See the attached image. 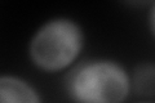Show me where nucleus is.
<instances>
[{
  "mask_svg": "<svg viewBox=\"0 0 155 103\" xmlns=\"http://www.w3.org/2000/svg\"><path fill=\"white\" fill-rule=\"evenodd\" d=\"M65 88L75 103H123L132 90V80L119 62L98 58L76 65Z\"/></svg>",
  "mask_w": 155,
  "mask_h": 103,
  "instance_id": "1",
  "label": "nucleus"
},
{
  "mask_svg": "<svg viewBox=\"0 0 155 103\" xmlns=\"http://www.w3.org/2000/svg\"><path fill=\"white\" fill-rule=\"evenodd\" d=\"M84 47V32L74 19L58 17L36 30L28 44L32 65L40 71L54 73L66 70Z\"/></svg>",
  "mask_w": 155,
  "mask_h": 103,
  "instance_id": "2",
  "label": "nucleus"
},
{
  "mask_svg": "<svg viewBox=\"0 0 155 103\" xmlns=\"http://www.w3.org/2000/svg\"><path fill=\"white\" fill-rule=\"evenodd\" d=\"M0 103H41V99L28 81L14 75H3L0 77Z\"/></svg>",
  "mask_w": 155,
  "mask_h": 103,
  "instance_id": "3",
  "label": "nucleus"
},
{
  "mask_svg": "<svg viewBox=\"0 0 155 103\" xmlns=\"http://www.w3.org/2000/svg\"><path fill=\"white\" fill-rule=\"evenodd\" d=\"M132 80V89L138 95H155V63L142 62L136 66Z\"/></svg>",
  "mask_w": 155,
  "mask_h": 103,
  "instance_id": "4",
  "label": "nucleus"
},
{
  "mask_svg": "<svg viewBox=\"0 0 155 103\" xmlns=\"http://www.w3.org/2000/svg\"><path fill=\"white\" fill-rule=\"evenodd\" d=\"M149 24H150V30H151L153 35L155 37V4L150 9V14H149Z\"/></svg>",
  "mask_w": 155,
  "mask_h": 103,
  "instance_id": "5",
  "label": "nucleus"
}]
</instances>
